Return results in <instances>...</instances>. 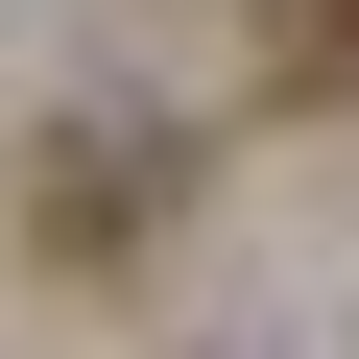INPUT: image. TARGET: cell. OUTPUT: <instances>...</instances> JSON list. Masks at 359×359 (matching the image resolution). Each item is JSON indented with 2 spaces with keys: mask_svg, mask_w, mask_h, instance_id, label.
<instances>
[{
  "mask_svg": "<svg viewBox=\"0 0 359 359\" xmlns=\"http://www.w3.org/2000/svg\"><path fill=\"white\" fill-rule=\"evenodd\" d=\"M264 96H359V0H264Z\"/></svg>",
  "mask_w": 359,
  "mask_h": 359,
  "instance_id": "7a4b0ae2",
  "label": "cell"
},
{
  "mask_svg": "<svg viewBox=\"0 0 359 359\" xmlns=\"http://www.w3.org/2000/svg\"><path fill=\"white\" fill-rule=\"evenodd\" d=\"M144 192H168L144 144H48V168H25V216H48V264H144Z\"/></svg>",
  "mask_w": 359,
  "mask_h": 359,
  "instance_id": "6da1fadb",
  "label": "cell"
}]
</instances>
